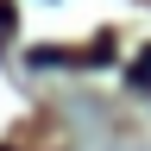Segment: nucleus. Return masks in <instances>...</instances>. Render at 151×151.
Returning <instances> with one entry per match:
<instances>
[{
	"instance_id": "3",
	"label": "nucleus",
	"mask_w": 151,
	"mask_h": 151,
	"mask_svg": "<svg viewBox=\"0 0 151 151\" xmlns=\"http://www.w3.org/2000/svg\"><path fill=\"white\" fill-rule=\"evenodd\" d=\"M0 151H13V145H0Z\"/></svg>"
},
{
	"instance_id": "2",
	"label": "nucleus",
	"mask_w": 151,
	"mask_h": 151,
	"mask_svg": "<svg viewBox=\"0 0 151 151\" xmlns=\"http://www.w3.org/2000/svg\"><path fill=\"white\" fill-rule=\"evenodd\" d=\"M132 88H151V50L139 57V63H132Z\"/></svg>"
},
{
	"instance_id": "1",
	"label": "nucleus",
	"mask_w": 151,
	"mask_h": 151,
	"mask_svg": "<svg viewBox=\"0 0 151 151\" xmlns=\"http://www.w3.org/2000/svg\"><path fill=\"white\" fill-rule=\"evenodd\" d=\"M19 32V19H13V6H6V0H0V50H6V38Z\"/></svg>"
}]
</instances>
